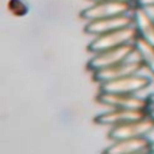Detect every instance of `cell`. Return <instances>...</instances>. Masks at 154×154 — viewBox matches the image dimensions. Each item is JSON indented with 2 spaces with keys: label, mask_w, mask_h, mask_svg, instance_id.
Segmentation results:
<instances>
[{
  "label": "cell",
  "mask_w": 154,
  "mask_h": 154,
  "mask_svg": "<svg viewBox=\"0 0 154 154\" xmlns=\"http://www.w3.org/2000/svg\"><path fill=\"white\" fill-rule=\"evenodd\" d=\"M137 37H138V32H137L135 26L130 24V26L122 27V29L96 35L95 39L88 45V50L91 53L96 54L103 50H108V49L126 45V43H133Z\"/></svg>",
  "instance_id": "obj_1"
},
{
  "label": "cell",
  "mask_w": 154,
  "mask_h": 154,
  "mask_svg": "<svg viewBox=\"0 0 154 154\" xmlns=\"http://www.w3.org/2000/svg\"><path fill=\"white\" fill-rule=\"evenodd\" d=\"M133 2H122V0H104V2H95L89 7L84 8L80 12V18L85 22L97 20V19L109 18L115 15L133 12Z\"/></svg>",
  "instance_id": "obj_2"
},
{
  "label": "cell",
  "mask_w": 154,
  "mask_h": 154,
  "mask_svg": "<svg viewBox=\"0 0 154 154\" xmlns=\"http://www.w3.org/2000/svg\"><path fill=\"white\" fill-rule=\"evenodd\" d=\"M137 53L135 50V45L133 43H126V45L118 46L114 49H108V50H103L100 53L93 54V57L88 61L87 68L91 72H97L100 69L112 66L115 64H119V62L128 60Z\"/></svg>",
  "instance_id": "obj_3"
},
{
  "label": "cell",
  "mask_w": 154,
  "mask_h": 154,
  "mask_svg": "<svg viewBox=\"0 0 154 154\" xmlns=\"http://www.w3.org/2000/svg\"><path fill=\"white\" fill-rule=\"evenodd\" d=\"M154 128V119L149 114L139 119H133L120 125L112 126L108 133L111 141H119L125 138H135V137H147Z\"/></svg>",
  "instance_id": "obj_4"
},
{
  "label": "cell",
  "mask_w": 154,
  "mask_h": 154,
  "mask_svg": "<svg viewBox=\"0 0 154 154\" xmlns=\"http://www.w3.org/2000/svg\"><path fill=\"white\" fill-rule=\"evenodd\" d=\"M150 79L139 73H133L115 80L100 82V91L114 93H138L150 85Z\"/></svg>",
  "instance_id": "obj_5"
},
{
  "label": "cell",
  "mask_w": 154,
  "mask_h": 154,
  "mask_svg": "<svg viewBox=\"0 0 154 154\" xmlns=\"http://www.w3.org/2000/svg\"><path fill=\"white\" fill-rule=\"evenodd\" d=\"M100 104L109 108H125V109H149L147 99H142L137 93H114L100 92L96 96Z\"/></svg>",
  "instance_id": "obj_6"
},
{
  "label": "cell",
  "mask_w": 154,
  "mask_h": 154,
  "mask_svg": "<svg viewBox=\"0 0 154 154\" xmlns=\"http://www.w3.org/2000/svg\"><path fill=\"white\" fill-rule=\"evenodd\" d=\"M143 68H145V65L139 57H137V58H128V60L119 62V64L112 65V66L104 68V69H100L97 72H93V80L96 82L109 81V80H115L123 76L133 75V73H139Z\"/></svg>",
  "instance_id": "obj_7"
},
{
  "label": "cell",
  "mask_w": 154,
  "mask_h": 154,
  "mask_svg": "<svg viewBox=\"0 0 154 154\" xmlns=\"http://www.w3.org/2000/svg\"><path fill=\"white\" fill-rule=\"evenodd\" d=\"M130 24H134L133 12L87 22L84 26V32L88 35H95L96 37V35L104 34V32L112 31V30H118V29H122V27L130 26Z\"/></svg>",
  "instance_id": "obj_8"
},
{
  "label": "cell",
  "mask_w": 154,
  "mask_h": 154,
  "mask_svg": "<svg viewBox=\"0 0 154 154\" xmlns=\"http://www.w3.org/2000/svg\"><path fill=\"white\" fill-rule=\"evenodd\" d=\"M149 114L147 109H125V108H111L109 111L101 112L95 118V122L100 126H116L120 123L128 122L133 119H139Z\"/></svg>",
  "instance_id": "obj_9"
},
{
  "label": "cell",
  "mask_w": 154,
  "mask_h": 154,
  "mask_svg": "<svg viewBox=\"0 0 154 154\" xmlns=\"http://www.w3.org/2000/svg\"><path fill=\"white\" fill-rule=\"evenodd\" d=\"M150 139L147 137L125 138L119 141H112V143L104 150L106 154H139L150 152Z\"/></svg>",
  "instance_id": "obj_10"
},
{
  "label": "cell",
  "mask_w": 154,
  "mask_h": 154,
  "mask_svg": "<svg viewBox=\"0 0 154 154\" xmlns=\"http://www.w3.org/2000/svg\"><path fill=\"white\" fill-rule=\"evenodd\" d=\"M134 26L137 29L138 37L154 43V15L146 7L137 5L133 10Z\"/></svg>",
  "instance_id": "obj_11"
},
{
  "label": "cell",
  "mask_w": 154,
  "mask_h": 154,
  "mask_svg": "<svg viewBox=\"0 0 154 154\" xmlns=\"http://www.w3.org/2000/svg\"><path fill=\"white\" fill-rule=\"evenodd\" d=\"M134 45H135L137 54L143 62L145 68H147L152 75H154V43L143 39L142 37H137Z\"/></svg>",
  "instance_id": "obj_12"
},
{
  "label": "cell",
  "mask_w": 154,
  "mask_h": 154,
  "mask_svg": "<svg viewBox=\"0 0 154 154\" xmlns=\"http://www.w3.org/2000/svg\"><path fill=\"white\" fill-rule=\"evenodd\" d=\"M8 10H10L11 14H14V15H24V14H27V5L24 2H22V0H10L8 2Z\"/></svg>",
  "instance_id": "obj_13"
},
{
  "label": "cell",
  "mask_w": 154,
  "mask_h": 154,
  "mask_svg": "<svg viewBox=\"0 0 154 154\" xmlns=\"http://www.w3.org/2000/svg\"><path fill=\"white\" fill-rule=\"evenodd\" d=\"M137 5H142L149 10H154V0H135Z\"/></svg>",
  "instance_id": "obj_14"
},
{
  "label": "cell",
  "mask_w": 154,
  "mask_h": 154,
  "mask_svg": "<svg viewBox=\"0 0 154 154\" xmlns=\"http://www.w3.org/2000/svg\"><path fill=\"white\" fill-rule=\"evenodd\" d=\"M147 101H149V107H154V92L149 95V97H147Z\"/></svg>",
  "instance_id": "obj_15"
},
{
  "label": "cell",
  "mask_w": 154,
  "mask_h": 154,
  "mask_svg": "<svg viewBox=\"0 0 154 154\" xmlns=\"http://www.w3.org/2000/svg\"><path fill=\"white\" fill-rule=\"evenodd\" d=\"M147 112H149V115L154 119V107H149V109H147Z\"/></svg>",
  "instance_id": "obj_16"
},
{
  "label": "cell",
  "mask_w": 154,
  "mask_h": 154,
  "mask_svg": "<svg viewBox=\"0 0 154 154\" xmlns=\"http://www.w3.org/2000/svg\"><path fill=\"white\" fill-rule=\"evenodd\" d=\"M91 3H95V2H104V0H88ZM122 2H134V0H122Z\"/></svg>",
  "instance_id": "obj_17"
},
{
  "label": "cell",
  "mask_w": 154,
  "mask_h": 154,
  "mask_svg": "<svg viewBox=\"0 0 154 154\" xmlns=\"http://www.w3.org/2000/svg\"><path fill=\"white\" fill-rule=\"evenodd\" d=\"M149 153H153L154 154V141L152 142V143H150V152Z\"/></svg>",
  "instance_id": "obj_18"
}]
</instances>
